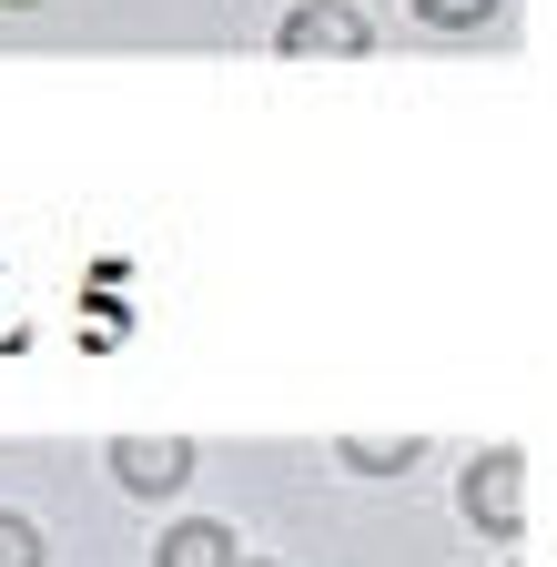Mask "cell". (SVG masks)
Listing matches in <instances>:
<instances>
[{"label":"cell","mask_w":557,"mask_h":567,"mask_svg":"<svg viewBox=\"0 0 557 567\" xmlns=\"http://www.w3.org/2000/svg\"><path fill=\"white\" fill-rule=\"evenodd\" d=\"M274 41H285L295 61H314V51H324V61H355V51L375 41V31H365L355 11H334V0H305V11H295L285 31H274Z\"/></svg>","instance_id":"1"},{"label":"cell","mask_w":557,"mask_h":567,"mask_svg":"<svg viewBox=\"0 0 557 567\" xmlns=\"http://www.w3.org/2000/svg\"><path fill=\"white\" fill-rule=\"evenodd\" d=\"M112 476H122L132 496H173V486L193 476V446H183V436H122V446H112Z\"/></svg>","instance_id":"2"},{"label":"cell","mask_w":557,"mask_h":567,"mask_svg":"<svg viewBox=\"0 0 557 567\" xmlns=\"http://www.w3.org/2000/svg\"><path fill=\"white\" fill-rule=\"evenodd\" d=\"M517 486H527V466L497 446V456H476L466 466V517L486 527V537H517Z\"/></svg>","instance_id":"3"},{"label":"cell","mask_w":557,"mask_h":567,"mask_svg":"<svg viewBox=\"0 0 557 567\" xmlns=\"http://www.w3.org/2000/svg\"><path fill=\"white\" fill-rule=\"evenodd\" d=\"M153 567H244V557H234V527H214V517H183V527L153 547Z\"/></svg>","instance_id":"4"},{"label":"cell","mask_w":557,"mask_h":567,"mask_svg":"<svg viewBox=\"0 0 557 567\" xmlns=\"http://www.w3.org/2000/svg\"><path fill=\"white\" fill-rule=\"evenodd\" d=\"M415 21H436V31H476V21H497V0H415Z\"/></svg>","instance_id":"5"},{"label":"cell","mask_w":557,"mask_h":567,"mask_svg":"<svg viewBox=\"0 0 557 567\" xmlns=\"http://www.w3.org/2000/svg\"><path fill=\"white\" fill-rule=\"evenodd\" d=\"M344 466H365V476H405V466H415V446H405V436H395V446L355 436V446H344Z\"/></svg>","instance_id":"6"},{"label":"cell","mask_w":557,"mask_h":567,"mask_svg":"<svg viewBox=\"0 0 557 567\" xmlns=\"http://www.w3.org/2000/svg\"><path fill=\"white\" fill-rule=\"evenodd\" d=\"M0 567H41V537L21 517H0Z\"/></svg>","instance_id":"7"},{"label":"cell","mask_w":557,"mask_h":567,"mask_svg":"<svg viewBox=\"0 0 557 567\" xmlns=\"http://www.w3.org/2000/svg\"><path fill=\"white\" fill-rule=\"evenodd\" d=\"M11 11H31V0H11Z\"/></svg>","instance_id":"8"}]
</instances>
